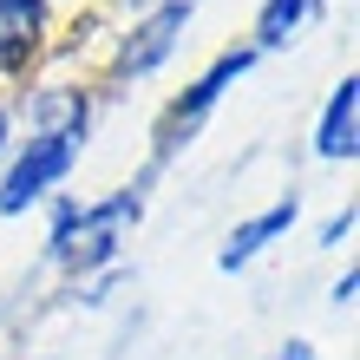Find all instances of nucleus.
Here are the masks:
<instances>
[{
    "instance_id": "obj_1",
    "label": "nucleus",
    "mask_w": 360,
    "mask_h": 360,
    "mask_svg": "<svg viewBox=\"0 0 360 360\" xmlns=\"http://www.w3.org/2000/svg\"><path fill=\"white\" fill-rule=\"evenodd\" d=\"M144 197H151V177L118 184L105 197H59L53 203V229H46V262L72 282H92V275L118 269L124 243L144 217Z\"/></svg>"
},
{
    "instance_id": "obj_2",
    "label": "nucleus",
    "mask_w": 360,
    "mask_h": 360,
    "mask_svg": "<svg viewBox=\"0 0 360 360\" xmlns=\"http://www.w3.org/2000/svg\"><path fill=\"white\" fill-rule=\"evenodd\" d=\"M249 66H256V46H223L210 66L190 79V86L158 112V124H151V164H144V177H158V171H171V164L197 144V131H203V118L223 105V92L229 86H243L249 79Z\"/></svg>"
},
{
    "instance_id": "obj_3",
    "label": "nucleus",
    "mask_w": 360,
    "mask_h": 360,
    "mask_svg": "<svg viewBox=\"0 0 360 360\" xmlns=\"http://www.w3.org/2000/svg\"><path fill=\"white\" fill-rule=\"evenodd\" d=\"M79 158H86V131H27V144L0 164V217H27L53 203L59 184L79 171Z\"/></svg>"
},
{
    "instance_id": "obj_4",
    "label": "nucleus",
    "mask_w": 360,
    "mask_h": 360,
    "mask_svg": "<svg viewBox=\"0 0 360 360\" xmlns=\"http://www.w3.org/2000/svg\"><path fill=\"white\" fill-rule=\"evenodd\" d=\"M197 20V0H158V7H144L131 27L112 39V59H105V86H138V79H151L171 66V53L184 46V27Z\"/></svg>"
},
{
    "instance_id": "obj_5",
    "label": "nucleus",
    "mask_w": 360,
    "mask_h": 360,
    "mask_svg": "<svg viewBox=\"0 0 360 360\" xmlns=\"http://www.w3.org/2000/svg\"><path fill=\"white\" fill-rule=\"evenodd\" d=\"M295 217H302V197H295V190H282V197H275L269 210L243 217V223L223 236V249H217V269H223V275H236V269H249L256 256H269V249H275V243H282L288 229H295Z\"/></svg>"
},
{
    "instance_id": "obj_6",
    "label": "nucleus",
    "mask_w": 360,
    "mask_h": 360,
    "mask_svg": "<svg viewBox=\"0 0 360 360\" xmlns=\"http://www.w3.org/2000/svg\"><path fill=\"white\" fill-rule=\"evenodd\" d=\"M53 0H0V79H20L46 53Z\"/></svg>"
},
{
    "instance_id": "obj_7",
    "label": "nucleus",
    "mask_w": 360,
    "mask_h": 360,
    "mask_svg": "<svg viewBox=\"0 0 360 360\" xmlns=\"http://www.w3.org/2000/svg\"><path fill=\"white\" fill-rule=\"evenodd\" d=\"M314 158L321 164H354L360 158V72H341L328 92L321 118H314Z\"/></svg>"
},
{
    "instance_id": "obj_8",
    "label": "nucleus",
    "mask_w": 360,
    "mask_h": 360,
    "mask_svg": "<svg viewBox=\"0 0 360 360\" xmlns=\"http://www.w3.org/2000/svg\"><path fill=\"white\" fill-rule=\"evenodd\" d=\"M20 112H27L33 131H92V92L86 86H66V79H53V86H27V92H20Z\"/></svg>"
},
{
    "instance_id": "obj_9",
    "label": "nucleus",
    "mask_w": 360,
    "mask_h": 360,
    "mask_svg": "<svg viewBox=\"0 0 360 360\" xmlns=\"http://www.w3.org/2000/svg\"><path fill=\"white\" fill-rule=\"evenodd\" d=\"M321 13H328V0H262V7H256V39H249L256 59L262 53H288Z\"/></svg>"
},
{
    "instance_id": "obj_10",
    "label": "nucleus",
    "mask_w": 360,
    "mask_h": 360,
    "mask_svg": "<svg viewBox=\"0 0 360 360\" xmlns=\"http://www.w3.org/2000/svg\"><path fill=\"white\" fill-rule=\"evenodd\" d=\"M354 236V203H341V210H334V217L321 223V249H341Z\"/></svg>"
},
{
    "instance_id": "obj_11",
    "label": "nucleus",
    "mask_w": 360,
    "mask_h": 360,
    "mask_svg": "<svg viewBox=\"0 0 360 360\" xmlns=\"http://www.w3.org/2000/svg\"><path fill=\"white\" fill-rule=\"evenodd\" d=\"M354 288H360V269H341V282L328 288V302L334 308H354Z\"/></svg>"
},
{
    "instance_id": "obj_12",
    "label": "nucleus",
    "mask_w": 360,
    "mask_h": 360,
    "mask_svg": "<svg viewBox=\"0 0 360 360\" xmlns=\"http://www.w3.org/2000/svg\"><path fill=\"white\" fill-rule=\"evenodd\" d=\"M269 360H314V341H302V334H295V341H282Z\"/></svg>"
},
{
    "instance_id": "obj_13",
    "label": "nucleus",
    "mask_w": 360,
    "mask_h": 360,
    "mask_svg": "<svg viewBox=\"0 0 360 360\" xmlns=\"http://www.w3.org/2000/svg\"><path fill=\"white\" fill-rule=\"evenodd\" d=\"M7 144H13V105L0 98V164H7Z\"/></svg>"
},
{
    "instance_id": "obj_14",
    "label": "nucleus",
    "mask_w": 360,
    "mask_h": 360,
    "mask_svg": "<svg viewBox=\"0 0 360 360\" xmlns=\"http://www.w3.org/2000/svg\"><path fill=\"white\" fill-rule=\"evenodd\" d=\"M131 7H158V0H131Z\"/></svg>"
}]
</instances>
